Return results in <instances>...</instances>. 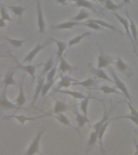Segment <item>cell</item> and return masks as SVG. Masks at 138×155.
Instances as JSON below:
<instances>
[{"instance_id": "cell-11", "label": "cell", "mask_w": 138, "mask_h": 155, "mask_svg": "<svg viewBox=\"0 0 138 155\" xmlns=\"http://www.w3.org/2000/svg\"><path fill=\"white\" fill-rule=\"evenodd\" d=\"M88 68H89V70H90V72H91L92 74H93L97 78L104 80V81H107V82H113V80L111 79V78L108 77V75L104 72V70H103V69L94 68L90 64H89Z\"/></svg>"}, {"instance_id": "cell-26", "label": "cell", "mask_w": 138, "mask_h": 155, "mask_svg": "<svg viewBox=\"0 0 138 155\" xmlns=\"http://www.w3.org/2000/svg\"><path fill=\"white\" fill-rule=\"evenodd\" d=\"M97 140H98V133L96 131L93 130L90 134L89 140H88V142L87 144V150H86V153H88L90 150H91L92 148L94 147L95 144H96Z\"/></svg>"}, {"instance_id": "cell-27", "label": "cell", "mask_w": 138, "mask_h": 155, "mask_svg": "<svg viewBox=\"0 0 138 155\" xmlns=\"http://www.w3.org/2000/svg\"><path fill=\"white\" fill-rule=\"evenodd\" d=\"M91 21L94 22V23H96L97 24H99V26L103 27L104 28H107L110 29V30H112L114 31H116V32H118V33H120L122 35H123V33L120 30H119L116 26H114V25H111V24H108V23H107V22L104 21V20H102V19H90Z\"/></svg>"}, {"instance_id": "cell-12", "label": "cell", "mask_w": 138, "mask_h": 155, "mask_svg": "<svg viewBox=\"0 0 138 155\" xmlns=\"http://www.w3.org/2000/svg\"><path fill=\"white\" fill-rule=\"evenodd\" d=\"M15 70L13 68H11L4 76V80H3V84H4V89L7 90L9 86H15V81L14 75L15 74Z\"/></svg>"}, {"instance_id": "cell-38", "label": "cell", "mask_w": 138, "mask_h": 155, "mask_svg": "<svg viewBox=\"0 0 138 155\" xmlns=\"http://www.w3.org/2000/svg\"><path fill=\"white\" fill-rule=\"evenodd\" d=\"M54 66L53 65V55H52L50 58H48V61L44 63V69L42 70V73H41V74L44 75L46 74L49 71V70L52 69V68Z\"/></svg>"}, {"instance_id": "cell-36", "label": "cell", "mask_w": 138, "mask_h": 155, "mask_svg": "<svg viewBox=\"0 0 138 155\" xmlns=\"http://www.w3.org/2000/svg\"><path fill=\"white\" fill-rule=\"evenodd\" d=\"M81 26L87 27V28H90L93 29V30H98V31H104L105 30L103 27L99 26V24L91 21L90 19L87 20V22H81Z\"/></svg>"}, {"instance_id": "cell-40", "label": "cell", "mask_w": 138, "mask_h": 155, "mask_svg": "<svg viewBox=\"0 0 138 155\" xmlns=\"http://www.w3.org/2000/svg\"><path fill=\"white\" fill-rule=\"evenodd\" d=\"M54 81H55V80L44 82V84L43 86V88H42V91H41V95H42V97H44L46 94H47L48 91L51 89V87H53V83H54Z\"/></svg>"}, {"instance_id": "cell-9", "label": "cell", "mask_w": 138, "mask_h": 155, "mask_svg": "<svg viewBox=\"0 0 138 155\" xmlns=\"http://www.w3.org/2000/svg\"><path fill=\"white\" fill-rule=\"evenodd\" d=\"M0 107L2 109H6V110H11V109H15L18 107L17 105L12 103L7 99V90L6 89H3V91L0 96Z\"/></svg>"}, {"instance_id": "cell-4", "label": "cell", "mask_w": 138, "mask_h": 155, "mask_svg": "<svg viewBox=\"0 0 138 155\" xmlns=\"http://www.w3.org/2000/svg\"><path fill=\"white\" fill-rule=\"evenodd\" d=\"M36 13H37V25L40 33L43 34L45 31L46 23L43 15V11L41 8V4L40 0H36Z\"/></svg>"}, {"instance_id": "cell-31", "label": "cell", "mask_w": 138, "mask_h": 155, "mask_svg": "<svg viewBox=\"0 0 138 155\" xmlns=\"http://www.w3.org/2000/svg\"><path fill=\"white\" fill-rule=\"evenodd\" d=\"M90 16V13L87 12V10H85L84 8H82L80 10L79 12L75 15L74 18H72L71 20L75 22H82L85 19H87Z\"/></svg>"}, {"instance_id": "cell-30", "label": "cell", "mask_w": 138, "mask_h": 155, "mask_svg": "<svg viewBox=\"0 0 138 155\" xmlns=\"http://www.w3.org/2000/svg\"><path fill=\"white\" fill-rule=\"evenodd\" d=\"M53 116V117H54V118H56L57 120H58L60 123H61L62 124H64V125L65 126H68V127H70V128H73L74 129H76V130L77 131V132H79L78 131V129H77L76 128H74V126L71 125V124H70V120H69V119L66 117V116L64 115V113H60V114H57V115H53V116Z\"/></svg>"}, {"instance_id": "cell-16", "label": "cell", "mask_w": 138, "mask_h": 155, "mask_svg": "<svg viewBox=\"0 0 138 155\" xmlns=\"http://www.w3.org/2000/svg\"><path fill=\"white\" fill-rule=\"evenodd\" d=\"M77 81V80L74 78H70L69 76H66V75L65 76L61 75L60 82H58V87L56 88L55 91L61 89V88H68L70 85H72L73 82H76Z\"/></svg>"}, {"instance_id": "cell-18", "label": "cell", "mask_w": 138, "mask_h": 155, "mask_svg": "<svg viewBox=\"0 0 138 155\" xmlns=\"http://www.w3.org/2000/svg\"><path fill=\"white\" fill-rule=\"evenodd\" d=\"M24 76H23L21 80V82H20V85H19V93L18 97L15 99V103H16V105L18 107H20L24 105L27 101L26 95L24 94V88H23V86H24Z\"/></svg>"}, {"instance_id": "cell-37", "label": "cell", "mask_w": 138, "mask_h": 155, "mask_svg": "<svg viewBox=\"0 0 138 155\" xmlns=\"http://www.w3.org/2000/svg\"><path fill=\"white\" fill-rule=\"evenodd\" d=\"M5 39L7 40L8 42H9L11 45H12L13 47L15 48H21L22 45H24V43L25 41H27L28 39H24V40H16V39H12V38H9V37H7V36H5Z\"/></svg>"}, {"instance_id": "cell-42", "label": "cell", "mask_w": 138, "mask_h": 155, "mask_svg": "<svg viewBox=\"0 0 138 155\" xmlns=\"http://www.w3.org/2000/svg\"><path fill=\"white\" fill-rule=\"evenodd\" d=\"M56 72H57V65H54V66L46 74V82L55 80L54 77H55Z\"/></svg>"}, {"instance_id": "cell-46", "label": "cell", "mask_w": 138, "mask_h": 155, "mask_svg": "<svg viewBox=\"0 0 138 155\" xmlns=\"http://www.w3.org/2000/svg\"><path fill=\"white\" fill-rule=\"evenodd\" d=\"M55 1L57 2H58V3H61V4L65 5L67 1H70V0H55Z\"/></svg>"}, {"instance_id": "cell-25", "label": "cell", "mask_w": 138, "mask_h": 155, "mask_svg": "<svg viewBox=\"0 0 138 155\" xmlns=\"http://www.w3.org/2000/svg\"><path fill=\"white\" fill-rule=\"evenodd\" d=\"M75 115H76V121H77V124H78V128H83L86 124H90V120L87 116H85L83 114H80L78 111H75Z\"/></svg>"}, {"instance_id": "cell-24", "label": "cell", "mask_w": 138, "mask_h": 155, "mask_svg": "<svg viewBox=\"0 0 138 155\" xmlns=\"http://www.w3.org/2000/svg\"><path fill=\"white\" fill-rule=\"evenodd\" d=\"M44 84V78H40L38 79L37 85H36L35 92H34L33 100H32V106L33 107H35V104H36V100L38 99V97L40 95V94H41V91H42Z\"/></svg>"}, {"instance_id": "cell-20", "label": "cell", "mask_w": 138, "mask_h": 155, "mask_svg": "<svg viewBox=\"0 0 138 155\" xmlns=\"http://www.w3.org/2000/svg\"><path fill=\"white\" fill-rule=\"evenodd\" d=\"M97 83H98V82L95 78H90L84 80V81H77L76 82H73L72 85L73 86H81V87L90 88V87H94V86H96Z\"/></svg>"}, {"instance_id": "cell-41", "label": "cell", "mask_w": 138, "mask_h": 155, "mask_svg": "<svg viewBox=\"0 0 138 155\" xmlns=\"http://www.w3.org/2000/svg\"><path fill=\"white\" fill-rule=\"evenodd\" d=\"M0 15H1V18L5 21H12V18L9 16V15L7 13L6 7L2 6V5H0Z\"/></svg>"}, {"instance_id": "cell-7", "label": "cell", "mask_w": 138, "mask_h": 155, "mask_svg": "<svg viewBox=\"0 0 138 155\" xmlns=\"http://www.w3.org/2000/svg\"><path fill=\"white\" fill-rule=\"evenodd\" d=\"M115 65H116V69L122 73L123 74L126 75L128 78H130L132 75L133 74V73L132 72L130 67L128 66L127 63H125L120 57L116 58V62H115Z\"/></svg>"}, {"instance_id": "cell-22", "label": "cell", "mask_w": 138, "mask_h": 155, "mask_svg": "<svg viewBox=\"0 0 138 155\" xmlns=\"http://www.w3.org/2000/svg\"><path fill=\"white\" fill-rule=\"evenodd\" d=\"M56 92H60V93H62V94H68V95H70L71 97H73L74 99H85L87 96H85L84 94H82V92H78V91H70V90H57L55 91Z\"/></svg>"}, {"instance_id": "cell-33", "label": "cell", "mask_w": 138, "mask_h": 155, "mask_svg": "<svg viewBox=\"0 0 138 155\" xmlns=\"http://www.w3.org/2000/svg\"><path fill=\"white\" fill-rule=\"evenodd\" d=\"M75 2V6L77 7H82V8H87V9L94 11V5L88 0H70Z\"/></svg>"}, {"instance_id": "cell-15", "label": "cell", "mask_w": 138, "mask_h": 155, "mask_svg": "<svg viewBox=\"0 0 138 155\" xmlns=\"http://www.w3.org/2000/svg\"><path fill=\"white\" fill-rule=\"evenodd\" d=\"M109 124H110V121H107L106 123L104 124V125L102 126L101 128L99 129V132H98V141H99V149H100V152L102 153L105 154L106 153V150H104V144H103V137H104V133H106L107 129V127L109 126Z\"/></svg>"}, {"instance_id": "cell-29", "label": "cell", "mask_w": 138, "mask_h": 155, "mask_svg": "<svg viewBox=\"0 0 138 155\" xmlns=\"http://www.w3.org/2000/svg\"><path fill=\"white\" fill-rule=\"evenodd\" d=\"M8 9L12 12V13L18 16L19 19H21L24 12L28 9V7H22V6H9Z\"/></svg>"}, {"instance_id": "cell-5", "label": "cell", "mask_w": 138, "mask_h": 155, "mask_svg": "<svg viewBox=\"0 0 138 155\" xmlns=\"http://www.w3.org/2000/svg\"><path fill=\"white\" fill-rule=\"evenodd\" d=\"M112 14L116 17V19H118L119 22H120V24L123 26V28H124V29H125L126 35H127V36H128V38H129V40L131 41V42H132V45H133V51H134V53H136V48L135 44H134V41H133V36H132V35H131L130 29H129V22H128V19L124 18V17L121 16V15H118L117 13H116V12H113Z\"/></svg>"}, {"instance_id": "cell-14", "label": "cell", "mask_w": 138, "mask_h": 155, "mask_svg": "<svg viewBox=\"0 0 138 155\" xmlns=\"http://www.w3.org/2000/svg\"><path fill=\"white\" fill-rule=\"evenodd\" d=\"M114 108H115V107H113L112 108H111V110H110V111H107L106 110V107H105V111H104V116H103V117H102V119L100 120L99 121V122H97V123L94 124L93 125H92V128H93V129H94V131H96L97 133L99 132V130L101 128V127L103 125H104V124L106 123L107 121L109 120V116H110V115H111V113L112 112V111L114 110Z\"/></svg>"}, {"instance_id": "cell-43", "label": "cell", "mask_w": 138, "mask_h": 155, "mask_svg": "<svg viewBox=\"0 0 138 155\" xmlns=\"http://www.w3.org/2000/svg\"><path fill=\"white\" fill-rule=\"evenodd\" d=\"M126 104H128V108H129V111H130V115L136 116V117H137L138 118V111L137 110H136V109L134 107V106H133V104H131L130 102H126Z\"/></svg>"}, {"instance_id": "cell-34", "label": "cell", "mask_w": 138, "mask_h": 155, "mask_svg": "<svg viewBox=\"0 0 138 155\" xmlns=\"http://www.w3.org/2000/svg\"><path fill=\"white\" fill-rule=\"evenodd\" d=\"M90 35H91V32H90V31H86V32H83V33L81 34V35H78V36H75V37H74V38H72L71 40L69 41V42H68V46H69V47H71V46L77 45V44H78L80 41H82V39L90 36Z\"/></svg>"}, {"instance_id": "cell-35", "label": "cell", "mask_w": 138, "mask_h": 155, "mask_svg": "<svg viewBox=\"0 0 138 155\" xmlns=\"http://www.w3.org/2000/svg\"><path fill=\"white\" fill-rule=\"evenodd\" d=\"M91 99H96L94 97H91L90 94H89L88 96L86 97L85 99H82L81 100V103H80V108H81V111H82V114L85 115V116H87V109H88V104H89L90 100Z\"/></svg>"}, {"instance_id": "cell-32", "label": "cell", "mask_w": 138, "mask_h": 155, "mask_svg": "<svg viewBox=\"0 0 138 155\" xmlns=\"http://www.w3.org/2000/svg\"><path fill=\"white\" fill-rule=\"evenodd\" d=\"M104 94H116L119 95H123V93L120 91H118L117 88L115 87H109V86H102L99 88Z\"/></svg>"}, {"instance_id": "cell-10", "label": "cell", "mask_w": 138, "mask_h": 155, "mask_svg": "<svg viewBox=\"0 0 138 155\" xmlns=\"http://www.w3.org/2000/svg\"><path fill=\"white\" fill-rule=\"evenodd\" d=\"M126 15H127V18L128 19V22H129V29H130L131 35L133 36V41H134V44H135L136 48L138 46V29L136 25V24L134 23L132 18L130 17L129 14H128V10L126 8Z\"/></svg>"}, {"instance_id": "cell-21", "label": "cell", "mask_w": 138, "mask_h": 155, "mask_svg": "<svg viewBox=\"0 0 138 155\" xmlns=\"http://www.w3.org/2000/svg\"><path fill=\"white\" fill-rule=\"evenodd\" d=\"M70 109V106L62 101H56L54 108H53V113L54 115L60 113H64L65 111H68Z\"/></svg>"}, {"instance_id": "cell-13", "label": "cell", "mask_w": 138, "mask_h": 155, "mask_svg": "<svg viewBox=\"0 0 138 155\" xmlns=\"http://www.w3.org/2000/svg\"><path fill=\"white\" fill-rule=\"evenodd\" d=\"M47 115H44V116H24V115H20V116H16V115H11V116H6L5 118H14L15 120L19 121V123L21 124H24L25 122L27 121H35L36 120H39V119L43 118V117H45Z\"/></svg>"}, {"instance_id": "cell-47", "label": "cell", "mask_w": 138, "mask_h": 155, "mask_svg": "<svg viewBox=\"0 0 138 155\" xmlns=\"http://www.w3.org/2000/svg\"><path fill=\"white\" fill-rule=\"evenodd\" d=\"M122 1H123V4L125 5L126 7H127L128 5L130 4V2H131V0H122Z\"/></svg>"}, {"instance_id": "cell-48", "label": "cell", "mask_w": 138, "mask_h": 155, "mask_svg": "<svg viewBox=\"0 0 138 155\" xmlns=\"http://www.w3.org/2000/svg\"><path fill=\"white\" fill-rule=\"evenodd\" d=\"M98 2H101V3H104V2H105V0H97Z\"/></svg>"}, {"instance_id": "cell-39", "label": "cell", "mask_w": 138, "mask_h": 155, "mask_svg": "<svg viewBox=\"0 0 138 155\" xmlns=\"http://www.w3.org/2000/svg\"><path fill=\"white\" fill-rule=\"evenodd\" d=\"M120 119H127V120H129L133 122L138 127V118L134 116H132V115H124V116H116V117L110 119V120H120Z\"/></svg>"}, {"instance_id": "cell-28", "label": "cell", "mask_w": 138, "mask_h": 155, "mask_svg": "<svg viewBox=\"0 0 138 155\" xmlns=\"http://www.w3.org/2000/svg\"><path fill=\"white\" fill-rule=\"evenodd\" d=\"M104 5V7H105L107 10L111 11V12H116V11L120 10L123 6V2L118 5V4H116V3H114L111 0H105Z\"/></svg>"}, {"instance_id": "cell-6", "label": "cell", "mask_w": 138, "mask_h": 155, "mask_svg": "<svg viewBox=\"0 0 138 155\" xmlns=\"http://www.w3.org/2000/svg\"><path fill=\"white\" fill-rule=\"evenodd\" d=\"M51 39L49 38V41H46L45 43L43 44V45H41V44H37L36 46H35V48L32 49V50L30 52V53L28 54V55L25 57V58L23 61V63H26V62H31L32 61H33L34 58L36 57V54L40 52L41 50H42L43 48H44L45 47L48 46V45L51 42Z\"/></svg>"}, {"instance_id": "cell-23", "label": "cell", "mask_w": 138, "mask_h": 155, "mask_svg": "<svg viewBox=\"0 0 138 155\" xmlns=\"http://www.w3.org/2000/svg\"><path fill=\"white\" fill-rule=\"evenodd\" d=\"M51 39V41H54L57 45V47H58V51H57V57H58V60L61 58L63 57V53H64V51L67 48L68 44L65 43V42H63V41H57L55 39H53L49 37Z\"/></svg>"}, {"instance_id": "cell-44", "label": "cell", "mask_w": 138, "mask_h": 155, "mask_svg": "<svg viewBox=\"0 0 138 155\" xmlns=\"http://www.w3.org/2000/svg\"><path fill=\"white\" fill-rule=\"evenodd\" d=\"M133 142H134V145H135V150L136 152L134 153V155H138V142L136 141L135 138H133Z\"/></svg>"}, {"instance_id": "cell-49", "label": "cell", "mask_w": 138, "mask_h": 155, "mask_svg": "<svg viewBox=\"0 0 138 155\" xmlns=\"http://www.w3.org/2000/svg\"><path fill=\"white\" fill-rule=\"evenodd\" d=\"M3 57H4V56H3V55H2V54H1V53H0V58H3Z\"/></svg>"}, {"instance_id": "cell-45", "label": "cell", "mask_w": 138, "mask_h": 155, "mask_svg": "<svg viewBox=\"0 0 138 155\" xmlns=\"http://www.w3.org/2000/svg\"><path fill=\"white\" fill-rule=\"evenodd\" d=\"M7 26V24H6V21L3 20L2 18H0V28H3Z\"/></svg>"}, {"instance_id": "cell-17", "label": "cell", "mask_w": 138, "mask_h": 155, "mask_svg": "<svg viewBox=\"0 0 138 155\" xmlns=\"http://www.w3.org/2000/svg\"><path fill=\"white\" fill-rule=\"evenodd\" d=\"M76 26H81V22H75L70 20V21L61 23V24H57V25H53L51 28L52 29H56V30H62V29L73 28Z\"/></svg>"}, {"instance_id": "cell-19", "label": "cell", "mask_w": 138, "mask_h": 155, "mask_svg": "<svg viewBox=\"0 0 138 155\" xmlns=\"http://www.w3.org/2000/svg\"><path fill=\"white\" fill-rule=\"evenodd\" d=\"M76 69H77V67L72 66L71 65H70L66 61L64 57L59 59V70L63 74H65L66 72H70V71L76 70Z\"/></svg>"}, {"instance_id": "cell-3", "label": "cell", "mask_w": 138, "mask_h": 155, "mask_svg": "<svg viewBox=\"0 0 138 155\" xmlns=\"http://www.w3.org/2000/svg\"><path fill=\"white\" fill-rule=\"evenodd\" d=\"M12 56V55H11ZM15 59V61L16 63V68L17 69H19V70H21L24 72L28 73L30 76L31 77V84H33L34 82H35V79H36V76H35V74H36V69L37 66H39L40 65H23L20 62H19V61L14 56H12Z\"/></svg>"}, {"instance_id": "cell-2", "label": "cell", "mask_w": 138, "mask_h": 155, "mask_svg": "<svg viewBox=\"0 0 138 155\" xmlns=\"http://www.w3.org/2000/svg\"><path fill=\"white\" fill-rule=\"evenodd\" d=\"M110 73H111V77L113 78V83L115 84L116 88H117L119 91H120L123 93V96H125L126 99H128V101L133 104V99H132V97H131L130 94H129V92H128V88H127V87H126V85L119 78L118 76L116 75V74L115 73V71H114L113 70H110Z\"/></svg>"}, {"instance_id": "cell-1", "label": "cell", "mask_w": 138, "mask_h": 155, "mask_svg": "<svg viewBox=\"0 0 138 155\" xmlns=\"http://www.w3.org/2000/svg\"><path fill=\"white\" fill-rule=\"evenodd\" d=\"M46 131L45 128H42L36 133V136L31 141V143L29 145L28 149L27 150L26 153L24 155H35L36 153H40V143H41V139L42 136Z\"/></svg>"}, {"instance_id": "cell-8", "label": "cell", "mask_w": 138, "mask_h": 155, "mask_svg": "<svg viewBox=\"0 0 138 155\" xmlns=\"http://www.w3.org/2000/svg\"><path fill=\"white\" fill-rule=\"evenodd\" d=\"M113 58L109 56L104 55L102 51H99V54L98 56V61H97V68L104 69L113 63Z\"/></svg>"}]
</instances>
